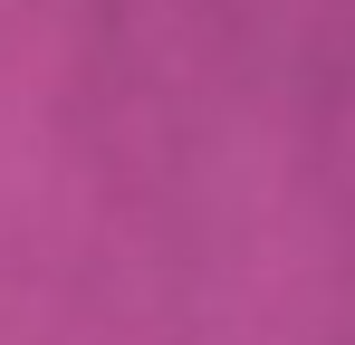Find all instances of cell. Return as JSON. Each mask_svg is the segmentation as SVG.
<instances>
[]
</instances>
